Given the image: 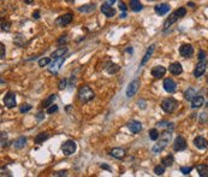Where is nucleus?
I'll list each match as a JSON object with an SVG mask.
<instances>
[{"mask_svg":"<svg viewBox=\"0 0 208 177\" xmlns=\"http://www.w3.org/2000/svg\"><path fill=\"white\" fill-rule=\"evenodd\" d=\"M171 131L166 130L164 131V133H161L160 134V136H159V141H158V143L155 145L153 147V152L154 153H160L161 151H163L166 146H167V143L171 141Z\"/></svg>","mask_w":208,"mask_h":177,"instance_id":"1","label":"nucleus"},{"mask_svg":"<svg viewBox=\"0 0 208 177\" xmlns=\"http://www.w3.org/2000/svg\"><path fill=\"white\" fill-rule=\"evenodd\" d=\"M185 13H187V9H185V7H179V9L177 10V11H174L171 16L165 21V23H164V28L167 29L170 26H172L173 23H176V22L178 21V18L184 17V16H185Z\"/></svg>","mask_w":208,"mask_h":177,"instance_id":"2","label":"nucleus"},{"mask_svg":"<svg viewBox=\"0 0 208 177\" xmlns=\"http://www.w3.org/2000/svg\"><path fill=\"white\" fill-rule=\"evenodd\" d=\"M94 91L91 89L89 86H83L81 89L78 91V99L82 103H88L91 99H94Z\"/></svg>","mask_w":208,"mask_h":177,"instance_id":"3","label":"nucleus"},{"mask_svg":"<svg viewBox=\"0 0 208 177\" xmlns=\"http://www.w3.org/2000/svg\"><path fill=\"white\" fill-rule=\"evenodd\" d=\"M177 106H178V103L173 98H166V99H164L163 103H161V109L165 112H167V113L173 112L177 109Z\"/></svg>","mask_w":208,"mask_h":177,"instance_id":"4","label":"nucleus"},{"mask_svg":"<svg viewBox=\"0 0 208 177\" xmlns=\"http://www.w3.org/2000/svg\"><path fill=\"white\" fill-rule=\"evenodd\" d=\"M207 65H208L207 58H206V59H202V60H199V63L196 64L195 70H194V76L197 77V78L201 77L202 75L205 74V71H206V69H207Z\"/></svg>","mask_w":208,"mask_h":177,"instance_id":"5","label":"nucleus"},{"mask_svg":"<svg viewBox=\"0 0 208 177\" xmlns=\"http://www.w3.org/2000/svg\"><path fill=\"white\" fill-rule=\"evenodd\" d=\"M62 151H63V153L65 156H71L76 151V142L72 140L65 141L62 145Z\"/></svg>","mask_w":208,"mask_h":177,"instance_id":"6","label":"nucleus"},{"mask_svg":"<svg viewBox=\"0 0 208 177\" xmlns=\"http://www.w3.org/2000/svg\"><path fill=\"white\" fill-rule=\"evenodd\" d=\"M138 88H140V80H134L132 82H130V84L127 86V98H132L136 93H137V91H138Z\"/></svg>","mask_w":208,"mask_h":177,"instance_id":"7","label":"nucleus"},{"mask_svg":"<svg viewBox=\"0 0 208 177\" xmlns=\"http://www.w3.org/2000/svg\"><path fill=\"white\" fill-rule=\"evenodd\" d=\"M164 89L167 92V93H174L177 91V83L174 82V80L172 78H165L164 80Z\"/></svg>","mask_w":208,"mask_h":177,"instance_id":"8","label":"nucleus"},{"mask_svg":"<svg viewBox=\"0 0 208 177\" xmlns=\"http://www.w3.org/2000/svg\"><path fill=\"white\" fill-rule=\"evenodd\" d=\"M187 148V141L183 136H177L176 140L173 142V149L176 152H181Z\"/></svg>","mask_w":208,"mask_h":177,"instance_id":"9","label":"nucleus"},{"mask_svg":"<svg viewBox=\"0 0 208 177\" xmlns=\"http://www.w3.org/2000/svg\"><path fill=\"white\" fill-rule=\"evenodd\" d=\"M4 105L9 109H12L16 106V94L12 93V92H9V93L5 95L4 98Z\"/></svg>","mask_w":208,"mask_h":177,"instance_id":"10","label":"nucleus"},{"mask_svg":"<svg viewBox=\"0 0 208 177\" xmlns=\"http://www.w3.org/2000/svg\"><path fill=\"white\" fill-rule=\"evenodd\" d=\"M179 53L184 58H190V57L194 54V47L191 46V45H189V44L182 45L181 48H179Z\"/></svg>","mask_w":208,"mask_h":177,"instance_id":"11","label":"nucleus"},{"mask_svg":"<svg viewBox=\"0 0 208 177\" xmlns=\"http://www.w3.org/2000/svg\"><path fill=\"white\" fill-rule=\"evenodd\" d=\"M64 60H65V57H60V58H57L55 59V62H53L51 66H49V72H53V74H57L59 70H60V68L63 66V63Z\"/></svg>","mask_w":208,"mask_h":177,"instance_id":"12","label":"nucleus"},{"mask_svg":"<svg viewBox=\"0 0 208 177\" xmlns=\"http://www.w3.org/2000/svg\"><path fill=\"white\" fill-rule=\"evenodd\" d=\"M73 19V15L72 13H65L63 16H60L59 18L57 19V24H59V26H67V24H70L71 22H72Z\"/></svg>","mask_w":208,"mask_h":177,"instance_id":"13","label":"nucleus"},{"mask_svg":"<svg viewBox=\"0 0 208 177\" xmlns=\"http://www.w3.org/2000/svg\"><path fill=\"white\" fill-rule=\"evenodd\" d=\"M101 12L106 16V17H113L114 15H116V9H113L112 7V5H109V4H104V5H101Z\"/></svg>","mask_w":208,"mask_h":177,"instance_id":"14","label":"nucleus"},{"mask_svg":"<svg viewBox=\"0 0 208 177\" xmlns=\"http://www.w3.org/2000/svg\"><path fill=\"white\" fill-rule=\"evenodd\" d=\"M127 128L132 134H137V133H140L142 130V124H141V122L138 121H131L127 123Z\"/></svg>","mask_w":208,"mask_h":177,"instance_id":"15","label":"nucleus"},{"mask_svg":"<svg viewBox=\"0 0 208 177\" xmlns=\"http://www.w3.org/2000/svg\"><path fill=\"white\" fill-rule=\"evenodd\" d=\"M150 74H152V76L155 77V78H161V77H164L165 74H166V69L161 65L154 66L153 69H152V72H150Z\"/></svg>","mask_w":208,"mask_h":177,"instance_id":"16","label":"nucleus"},{"mask_svg":"<svg viewBox=\"0 0 208 177\" xmlns=\"http://www.w3.org/2000/svg\"><path fill=\"white\" fill-rule=\"evenodd\" d=\"M154 10H155V13L156 15H159V16H164V15H166L169 11H170V5L169 4H159V5H156L155 7H154Z\"/></svg>","mask_w":208,"mask_h":177,"instance_id":"17","label":"nucleus"},{"mask_svg":"<svg viewBox=\"0 0 208 177\" xmlns=\"http://www.w3.org/2000/svg\"><path fill=\"white\" fill-rule=\"evenodd\" d=\"M194 145L199 149H205L208 147V141L202 136H197L194 139Z\"/></svg>","mask_w":208,"mask_h":177,"instance_id":"18","label":"nucleus"},{"mask_svg":"<svg viewBox=\"0 0 208 177\" xmlns=\"http://www.w3.org/2000/svg\"><path fill=\"white\" fill-rule=\"evenodd\" d=\"M112 157H114V158L117 159H123L125 157V154H127V152H125V149L120 148V147H117V148H113L111 149V153H109Z\"/></svg>","mask_w":208,"mask_h":177,"instance_id":"19","label":"nucleus"},{"mask_svg":"<svg viewBox=\"0 0 208 177\" xmlns=\"http://www.w3.org/2000/svg\"><path fill=\"white\" fill-rule=\"evenodd\" d=\"M169 70L172 75H181L183 72V68H182L181 63H172L171 65L169 66Z\"/></svg>","mask_w":208,"mask_h":177,"instance_id":"20","label":"nucleus"},{"mask_svg":"<svg viewBox=\"0 0 208 177\" xmlns=\"http://www.w3.org/2000/svg\"><path fill=\"white\" fill-rule=\"evenodd\" d=\"M203 104H205V98L201 96V95H199V96L196 95V96L191 100V109H199Z\"/></svg>","mask_w":208,"mask_h":177,"instance_id":"21","label":"nucleus"},{"mask_svg":"<svg viewBox=\"0 0 208 177\" xmlns=\"http://www.w3.org/2000/svg\"><path fill=\"white\" fill-rule=\"evenodd\" d=\"M154 49H155V46L154 45H150L149 46V48L147 49V52H146V54H145V57L142 58V60H141V64H140V66H143L149 60V58L152 57V54H153V52H154Z\"/></svg>","mask_w":208,"mask_h":177,"instance_id":"22","label":"nucleus"},{"mask_svg":"<svg viewBox=\"0 0 208 177\" xmlns=\"http://www.w3.org/2000/svg\"><path fill=\"white\" fill-rule=\"evenodd\" d=\"M196 170L201 177H208V165L206 164H200L196 166Z\"/></svg>","mask_w":208,"mask_h":177,"instance_id":"23","label":"nucleus"},{"mask_svg":"<svg viewBox=\"0 0 208 177\" xmlns=\"http://www.w3.org/2000/svg\"><path fill=\"white\" fill-rule=\"evenodd\" d=\"M25 143H27V137L21 136V137H18L17 140H15V142H13V147L17 149H21L25 146Z\"/></svg>","mask_w":208,"mask_h":177,"instance_id":"24","label":"nucleus"},{"mask_svg":"<svg viewBox=\"0 0 208 177\" xmlns=\"http://www.w3.org/2000/svg\"><path fill=\"white\" fill-rule=\"evenodd\" d=\"M142 4L140 2V0H130V9L134 12H140L142 10Z\"/></svg>","mask_w":208,"mask_h":177,"instance_id":"25","label":"nucleus"},{"mask_svg":"<svg viewBox=\"0 0 208 177\" xmlns=\"http://www.w3.org/2000/svg\"><path fill=\"white\" fill-rule=\"evenodd\" d=\"M66 52H67V47H60V48H58L57 51H54V52L52 53V58H53V59H57V58L64 57Z\"/></svg>","mask_w":208,"mask_h":177,"instance_id":"26","label":"nucleus"},{"mask_svg":"<svg viewBox=\"0 0 208 177\" xmlns=\"http://www.w3.org/2000/svg\"><path fill=\"white\" fill-rule=\"evenodd\" d=\"M195 96H196V91H195L194 88H188V89L185 91V93H184V98H185L188 101H191Z\"/></svg>","mask_w":208,"mask_h":177,"instance_id":"27","label":"nucleus"},{"mask_svg":"<svg viewBox=\"0 0 208 177\" xmlns=\"http://www.w3.org/2000/svg\"><path fill=\"white\" fill-rule=\"evenodd\" d=\"M55 98H57V95H55V94H51V95H49V96H48L46 100H44V101H42L41 106H42L44 109H45V107H49V106L53 104V101L55 100Z\"/></svg>","mask_w":208,"mask_h":177,"instance_id":"28","label":"nucleus"},{"mask_svg":"<svg viewBox=\"0 0 208 177\" xmlns=\"http://www.w3.org/2000/svg\"><path fill=\"white\" fill-rule=\"evenodd\" d=\"M48 134L47 133H40V134H37L36 136H35V143L37 145H40V143H42L44 141H46L48 139Z\"/></svg>","mask_w":208,"mask_h":177,"instance_id":"29","label":"nucleus"},{"mask_svg":"<svg viewBox=\"0 0 208 177\" xmlns=\"http://www.w3.org/2000/svg\"><path fill=\"white\" fill-rule=\"evenodd\" d=\"M161 163H163L165 166H171L172 164L174 163V158H173L172 154H169V156H166V157H164L161 159Z\"/></svg>","mask_w":208,"mask_h":177,"instance_id":"30","label":"nucleus"},{"mask_svg":"<svg viewBox=\"0 0 208 177\" xmlns=\"http://www.w3.org/2000/svg\"><path fill=\"white\" fill-rule=\"evenodd\" d=\"M94 5H91V4H88V5H82V6H80L78 7V11L80 12H83V13H89V12H91L93 10H94Z\"/></svg>","mask_w":208,"mask_h":177,"instance_id":"31","label":"nucleus"},{"mask_svg":"<svg viewBox=\"0 0 208 177\" xmlns=\"http://www.w3.org/2000/svg\"><path fill=\"white\" fill-rule=\"evenodd\" d=\"M159 136H160V134H159V131L156 130L155 128L149 130V137H150V140L156 141L158 139H159Z\"/></svg>","mask_w":208,"mask_h":177,"instance_id":"32","label":"nucleus"},{"mask_svg":"<svg viewBox=\"0 0 208 177\" xmlns=\"http://www.w3.org/2000/svg\"><path fill=\"white\" fill-rule=\"evenodd\" d=\"M119 69H120V66L117 65V64H111V65H109V68H107V72H109V74H116V72L119 71Z\"/></svg>","mask_w":208,"mask_h":177,"instance_id":"33","label":"nucleus"},{"mask_svg":"<svg viewBox=\"0 0 208 177\" xmlns=\"http://www.w3.org/2000/svg\"><path fill=\"white\" fill-rule=\"evenodd\" d=\"M165 168H166V166H165V165H156V166H155V168H154V174H155V175H159V176H160V175H163L164 172H165Z\"/></svg>","mask_w":208,"mask_h":177,"instance_id":"34","label":"nucleus"},{"mask_svg":"<svg viewBox=\"0 0 208 177\" xmlns=\"http://www.w3.org/2000/svg\"><path fill=\"white\" fill-rule=\"evenodd\" d=\"M207 121H208L207 113H206V112H202V113L200 114V117H199V122L201 123V124H205V123H206Z\"/></svg>","mask_w":208,"mask_h":177,"instance_id":"35","label":"nucleus"},{"mask_svg":"<svg viewBox=\"0 0 208 177\" xmlns=\"http://www.w3.org/2000/svg\"><path fill=\"white\" fill-rule=\"evenodd\" d=\"M51 63V58H42L39 60V66H46Z\"/></svg>","mask_w":208,"mask_h":177,"instance_id":"36","label":"nucleus"},{"mask_svg":"<svg viewBox=\"0 0 208 177\" xmlns=\"http://www.w3.org/2000/svg\"><path fill=\"white\" fill-rule=\"evenodd\" d=\"M57 111H58V106H57V105H53V104H52L49 107H47V113H48V114H52V113H54V112Z\"/></svg>","mask_w":208,"mask_h":177,"instance_id":"37","label":"nucleus"},{"mask_svg":"<svg viewBox=\"0 0 208 177\" xmlns=\"http://www.w3.org/2000/svg\"><path fill=\"white\" fill-rule=\"evenodd\" d=\"M31 110V105H28V104H25V105H23L21 109H19V111L22 112V113H25V112L30 111Z\"/></svg>","mask_w":208,"mask_h":177,"instance_id":"38","label":"nucleus"},{"mask_svg":"<svg viewBox=\"0 0 208 177\" xmlns=\"http://www.w3.org/2000/svg\"><path fill=\"white\" fill-rule=\"evenodd\" d=\"M191 170H192V166H182L181 172H183L184 175H188V174H190Z\"/></svg>","mask_w":208,"mask_h":177,"instance_id":"39","label":"nucleus"},{"mask_svg":"<svg viewBox=\"0 0 208 177\" xmlns=\"http://www.w3.org/2000/svg\"><path fill=\"white\" fill-rule=\"evenodd\" d=\"M10 26H11L10 22H5V23L2 22V23H1V30H2V31H9Z\"/></svg>","mask_w":208,"mask_h":177,"instance_id":"40","label":"nucleus"},{"mask_svg":"<svg viewBox=\"0 0 208 177\" xmlns=\"http://www.w3.org/2000/svg\"><path fill=\"white\" fill-rule=\"evenodd\" d=\"M66 83H67V80H66V78H64V80H62V81L59 82V87H58V88H59L60 91H63V89L66 88Z\"/></svg>","mask_w":208,"mask_h":177,"instance_id":"41","label":"nucleus"},{"mask_svg":"<svg viewBox=\"0 0 208 177\" xmlns=\"http://www.w3.org/2000/svg\"><path fill=\"white\" fill-rule=\"evenodd\" d=\"M6 133H1V147H5L6 146Z\"/></svg>","mask_w":208,"mask_h":177,"instance_id":"42","label":"nucleus"},{"mask_svg":"<svg viewBox=\"0 0 208 177\" xmlns=\"http://www.w3.org/2000/svg\"><path fill=\"white\" fill-rule=\"evenodd\" d=\"M118 6H119V9L122 10V11H123V12H125V11H127V5H125V4H124V2H123V1H119V2H118Z\"/></svg>","mask_w":208,"mask_h":177,"instance_id":"43","label":"nucleus"},{"mask_svg":"<svg viewBox=\"0 0 208 177\" xmlns=\"http://www.w3.org/2000/svg\"><path fill=\"white\" fill-rule=\"evenodd\" d=\"M0 51H1V53H0V58H1V59H4V58H5V46H4V44H1V45H0Z\"/></svg>","mask_w":208,"mask_h":177,"instance_id":"44","label":"nucleus"},{"mask_svg":"<svg viewBox=\"0 0 208 177\" xmlns=\"http://www.w3.org/2000/svg\"><path fill=\"white\" fill-rule=\"evenodd\" d=\"M66 41H67L66 35H64V36L59 37V40H58V44H59V45H62V44H66Z\"/></svg>","mask_w":208,"mask_h":177,"instance_id":"45","label":"nucleus"},{"mask_svg":"<svg viewBox=\"0 0 208 177\" xmlns=\"http://www.w3.org/2000/svg\"><path fill=\"white\" fill-rule=\"evenodd\" d=\"M207 56H206V53H205V51H200L199 53V60H202V59H206Z\"/></svg>","mask_w":208,"mask_h":177,"instance_id":"46","label":"nucleus"},{"mask_svg":"<svg viewBox=\"0 0 208 177\" xmlns=\"http://www.w3.org/2000/svg\"><path fill=\"white\" fill-rule=\"evenodd\" d=\"M36 118L39 121H41V119H44L45 118V113H42V112H39L36 114Z\"/></svg>","mask_w":208,"mask_h":177,"instance_id":"47","label":"nucleus"},{"mask_svg":"<svg viewBox=\"0 0 208 177\" xmlns=\"http://www.w3.org/2000/svg\"><path fill=\"white\" fill-rule=\"evenodd\" d=\"M33 18H34V19H39V18H40V11H35V12L33 13Z\"/></svg>","mask_w":208,"mask_h":177,"instance_id":"48","label":"nucleus"},{"mask_svg":"<svg viewBox=\"0 0 208 177\" xmlns=\"http://www.w3.org/2000/svg\"><path fill=\"white\" fill-rule=\"evenodd\" d=\"M54 176H66V171H58L54 174Z\"/></svg>","mask_w":208,"mask_h":177,"instance_id":"49","label":"nucleus"},{"mask_svg":"<svg viewBox=\"0 0 208 177\" xmlns=\"http://www.w3.org/2000/svg\"><path fill=\"white\" fill-rule=\"evenodd\" d=\"M138 106H141V109H146V103L145 101H138Z\"/></svg>","mask_w":208,"mask_h":177,"instance_id":"50","label":"nucleus"},{"mask_svg":"<svg viewBox=\"0 0 208 177\" xmlns=\"http://www.w3.org/2000/svg\"><path fill=\"white\" fill-rule=\"evenodd\" d=\"M101 168L105 169V170H109V171H111V168H109V165H106V164H102V165H101Z\"/></svg>","mask_w":208,"mask_h":177,"instance_id":"51","label":"nucleus"},{"mask_svg":"<svg viewBox=\"0 0 208 177\" xmlns=\"http://www.w3.org/2000/svg\"><path fill=\"white\" fill-rule=\"evenodd\" d=\"M117 0H107V4H109V5H112V4H114Z\"/></svg>","mask_w":208,"mask_h":177,"instance_id":"52","label":"nucleus"},{"mask_svg":"<svg viewBox=\"0 0 208 177\" xmlns=\"http://www.w3.org/2000/svg\"><path fill=\"white\" fill-rule=\"evenodd\" d=\"M188 6H190V7H195V4H194V2H188Z\"/></svg>","mask_w":208,"mask_h":177,"instance_id":"53","label":"nucleus"},{"mask_svg":"<svg viewBox=\"0 0 208 177\" xmlns=\"http://www.w3.org/2000/svg\"><path fill=\"white\" fill-rule=\"evenodd\" d=\"M25 1V4H33L34 2V0H24Z\"/></svg>","mask_w":208,"mask_h":177,"instance_id":"54","label":"nucleus"},{"mask_svg":"<svg viewBox=\"0 0 208 177\" xmlns=\"http://www.w3.org/2000/svg\"><path fill=\"white\" fill-rule=\"evenodd\" d=\"M66 1H67V2H73L75 0H66Z\"/></svg>","mask_w":208,"mask_h":177,"instance_id":"55","label":"nucleus"},{"mask_svg":"<svg viewBox=\"0 0 208 177\" xmlns=\"http://www.w3.org/2000/svg\"><path fill=\"white\" fill-rule=\"evenodd\" d=\"M148 1H154V0H148Z\"/></svg>","mask_w":208,"mask_h":177,"instance_id":"56","label":"nucleus"},{"mask_svg":"<svg viewBox=\"0 0 208 177\" xmlns=\"http://www.w3.org/2000/svg\"><path fill=\"white\" fill-rule=\"evenodd\" d=\"M207 83H208V77H207Z\"/></svg>","mask_w":208,"mask_h":177,"instance_id":"57","label":"nucleus"},{"mask_svg":"<svg viewBox=\"0 0 208 177\" xmlns=\"http://www.w3.org/2000/svg\"><path fill=\"white\" fill-rule=\"evenodd\" d=\"M207 106H208V103H207Z\"/></svg>","mask_w":208,"mask_h":177,"instance_id":"58","label":"nucleus"}]
</instances>
